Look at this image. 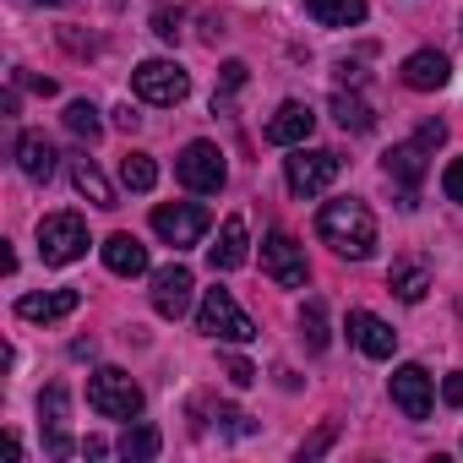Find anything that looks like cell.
<instances>
[{"instance_id":"cell-1","label":"cell","mask_w":463,"mask_h":463,"mask_svg":"<svg viewBox=\"0 0 463 463\" xmlns=\"http://www.w3.org/2000/svg\"><path fill=\"white\" fill-rule=\"evenodd\" d=\"M317 235H322L338 257L365 262V257H371V246H376V218H371V207H365V202L338 196V202H327V207L317 213Z\"/></svg>"},{"instance_id":"cell-2","label":"cell","mask_w":463,"mask_h":463,"mask_svg":"<svg viewBox=\"0 0 463 463\" xmlns=\"http://www.w3.org/2000/svg\"><path fill=\"white\" fill-rule=\"evenodd\" d=\"M196 322H202V333H213L223 344H251L257 338V322L235 306V295H229V289H202Z\"/></svg>"},{"instance_id":"cell-3","label":"cell","mask_w":463,"mask_h":463,"mask_svg":"<svg viewBox=\"0 0 463 463\" xmlns=\"http://www.w3.org/2000/svg\"><path fill=\"white\" fill-rule=\"evenodd\" d=\"M88 403H93V414H104V420H137V414H142V387H137L126 371L104 365V371L88 382Z\"/></svg>"},{"instance_id":"cell-4","label":"cell","mask_w":463,"mask_h":463,"mask_svg":"<svg viewBox=\"0 0 463 463\" xmlns=\"http://www.w3.org/2000/svg\"><path fill=\"white\" fill-rule=\"evenodd\" d=\"M82 251H88V223H82L77 213H50V218L39 223V257H44V262L66 268V262H77Z\"/></svg>"},{"instance_id":"cell-5","label":"cell","mask_w":463,"mask_h":463,"mask_svg":"<svg viewBox=\"0 0 463 463\" xmlns=\"http://www.w3.org/2000/svg\"><path fill=\"white\" fill-rule=\"evenodd\" d=\"M175 175H180V185H185V191H202V196L223 191V180H229L218 142H185V153L175 158Z\"/></svg>"},{"instance_id":"cell-6","label":"cell","mask_w":463,"mask_h":463,"mask_svg":"<svg viewBox=\"0 0 463 463\" xmlns=\"http://www.w3.org/2000/svg\"><path fill=\"white\" fill-rule=\"evenodd\" d=\"M338 169H344L338 153H327V147H300V153L284 164V180H289L295 196H317V191H327V185L338 180Z\"/></svg>"},{"instance_id":"cell-7","label":"cell","mask_w":463,"mask_h":463,"mask_svg":"<svg viewBox=\"0 0 463 463\" xmlns=\"http://www.w3.org/2000/svg\"><path fill=\"white\" fill-rule=\"evenodd\" d=\"M131 88H137V99H147V104H180V99L191 93V77H185L175 61H142V66L131 71Z\"/></svg>"},{"instance_id":"cell-8","label":"cell","mask_w":463,"mask_h":463,"mask_svg":"<svg viewBox=\"0 0 463 463\" xmlns=\"http://www.w3.org/2000/svg\"><path fill=\"white\" fill-rule=\"evenodd\" d=\"M207 223H213V213L196 207V202H164V207H153V229L169 246H196L207 235Z\"/></svg>"},{"instance_id":"cell-9","label":"cell","mask_w":463,"mask_h":463,"mask_svg":"<svg viewBox=\"0 0 463 463\" xmlns=\"http://www.w3.org/2000/svg\"><path fill=\"white\" fill-rule=\"evenodd\" d=\"M262 268L279 289H300L306 284V251L295 246V235H284V229H273V235L262 241Z\"/></svg>"},{"instance_id":"cell-10","label":"cell","mask_w":463,"mask_h":463,"mask_svg":"<svg viewBox=\"0 0 463 463\" xmlns=\"http://www.w3.org/2000/svg\"><path fill=\"white\" fill-rule=\"evenodd\" d=\"M191 289H196V279L175 262V268H158L153 273V311L158 317H169V322H180L185 311H191Z\"/></svg>"},{"instance_id":"cell-11","label":"cell","mask_w":463,"mask_h":463,"mask_svg":"<svg viewBox=\"0 0 463 463\" xmlns=\"http://www.w3.org/2000/svg\"><path fill=\"white\" fill-rule=\"evenodd\" d=\"M317 131V115H311V104H300V99H289V104H279V115L268 120V142L273 147H300L306 137Z\"/></svg>"},{"instance_id":"cell-12","label":"cell","mask_w":463,"mask_h":463,"mask_svg":"<svg viewBox=\"0 0 463 463\" xmlns=\"http://www.w3.org/2000/svg\"><path fill=\"white\" fill-rule=\"evenodd\" d=\"M349 338L365 360H392V349H398V333L371 311H349Z\"/></svg>"},{"instance_id":"cell-13","label":"cell","mask_w":463,"mask_h":463,"mask_svg":"<svg viewBox=\"0 0 463 463\" xmlns=\"http://www.w3.org/2000/svg\"><path fill=\"white\" fill-rule=\"evenodd\" d=\"M246 257H251L246 218L235 213V218H223V229H218V246L207 251V262H213V273H235V268H246Z\"/></svg>"},{"instance_id":"cell-14","label":"cell","mask_w":463,"mask_h":463,"mask_svg":"<svg viewBox=\"0 0 463 463\" xmlns=\"http://www.w3.org/2000/svg\"><path fill=\"white\" fill-rule=\"evenodd\" d=\"M392 403L409 414V420H425L430 414V376L420 365H398L392 371Z\"/></svg>"},{"instance_id":"cell-15","label":"cell","mask_w":463,"mask_h":463,"mask_svg":"<svg viewBox=\"0 0 463 463\" xmlns=\"http://www.w3.org/2000/svg\"><path fill=\"white\" fill-rule=\"evenodd\" d=\"M447 77H452V61H447L441 50H414V55L403 61V82H409L414 93H436V88H447Z\"/></svg>"},{"instance_id":"cell-16","label":"cell","mask_w":463,"mask_h":463,"mask_svg":"<svg viewBox=\"0 0 463 463\" xmlns=\"http://www.w3.org/2000/svg\"><path fill=\"white\" fill-rule=\"evenodd\" d=\"M77 306H82L77 289H50V295H23V300H17V317H23V322H61V317H71Z\"/></svg>"},{"instance_id":"cell-17","label":"cell","mask_w":463,"mask_h":463,"mask_svg":"<svg viewBox=\"0 0 463 463\" xmlns=\"http://www.w3.org/2000/svg\"><path fill=\"white\" fill-rule=\"evenodd\" d=\"M104 268H109V273H120V279H137V273H147V246L120 229V235H109V241H104Z\"/></svg>"},{"instance_id":"cell-18","label":"cell","mask_w":463,"mask_h":463,"mask_svg":"<svg viewBox=\"0 0 463 463\" xmlns=\"http://www.w3.org/2000/svg\"><path fill=\"white\" fill-rule=\"evenodd\" d=\"M387 175L403 185V207H414V185L425 180V147H420V142L392 147V153H387Z\"/></svg>"},{"instance_id":"cell-19","label":"cell","mask_w":463,"mask_h":463,"mask_svg":"<svg viewBox=\"0 0 463 463\" xmlns=\"http://www.w3.org/2000/svg\"><path fill=\"white\" fill-rule=\"evenodd\" d=\"M39 414H44V425H50V452H55V458H66V452H71V436H66V387H61V382H55V387H44Z\"/></svg>"},{"instance_id":"cell-20","label":"cell","mask_w":463,"mask_h":463,"mask_svg":"<svg viewBox=\"0 0 463 463\" xmlns=\"http://www.w3.org/2000/svg\"><path fill=\"white\" fill-rule=\"evenodd\" d=\"M17 164H23L28 180H50V175H55V147H50L39 131H23V137H17Z\"/></svg>"},{"instance_id":"cell-21","label":"cell","mask_w":463,"mask_h":463,"mask_svg":"<svg viewBox=\"0 0 463 463\" xmlns=\"http://www.w3.org/2000/svg\"><path fill=\"white\" fill-rule=\"evenodd\" d=\"M387 289L398 295V300H425V289H430V268L425 262H392V273H387Z\"/></svg>"},{"instance_id":"cell-22","label":"cell","mask_w":463,"mask_h":463,"mask_svg":"<svg viewBox=\"0 0 463 463\" xmlns=\"http://www.w3.org/2000/svg\"><path fill=\"white\" fill-rule=\"evenodd\" d=\"M306 12L322 28H354V23H365V0H306Z\"/></svg>"},{"instance_id":"cell-23","label":"cell","mask_w":463,"mask_h":463,"mask_svg":"<svg viewBox=\"0 0 463 463\" xmlns=\"http://www.w3.org/2000/svg\"><path fill=\"white\" fill-rule=\"evenodd\" d=\"M333 120H338L344 131H371V126H376V109H371L365 99H354V93L338 88V93H333Z\"/></svg>"},{"instance_id":"cell-24","label":"cell","mask_w":463,"mask_h":463,"mask_svg":"<svg viewBox=\"0 0 463 463\" xmlns=\"http://www.w3.org/2000/svg\"><path fill=\"white\" fill-rule=\"evenodd\" d=\"M71 180H77V191H82L93 207H115V191H109V180L99 175L93 158H77V164H71Z\"/></svg>"},{"instance_id":"cell-25","label":"cell","mask_w":463,"mask_h":463,"mask_svg":"<svg viewBox=\"0 0 463 463\" xmlns=\"http://www.w3.org/2000/svg\"><path fill=\"white\" fill-rule=\"evenodd\" d=\"M158 447H164V436H158L153 425H131V430L120 436V458H131V463H147V458H158Z\"/></svg>"},{"instance_id":"cell-26","label":"cell","mask_w":463,"mask_h":463,"mask_svg":"<svg viewBox=\"0 0 463 463\" xmlns=\"http://www.w3.org/2000/svg\"><path fill=\"white\" fill-rule=\"evenodd\" d=\"M120 180H126L131 191H153V185H158V164H153L147 153H126V158H120Z\"/></svg>"},{"instance_id":"cell-27","label":"cell","mask_w":463,"mask_h":463,"mask_svg":"<svg viewBox=\"0 0 463 463\" xmlns=\"http://www.w3.org/2000/svg\"><path fill=\"white\" fill-rule=\"evenodd\" d=\"M300 338H306L311 354L327 349V317H322V300H306V311H300Z\"/></svg>"},{"instance_id":"cell-28","label":"cell","mask_w":463,"mask_h":463,"mask_svg":"<svg viewBox=\"0 0 463 463\" xmlns=\"http://www.w3.org/2000/svg\"><path fill=\"white\" fill-rule=\"evenodd\" d=\"M66 131H71V137H82V142H99L104 120H99V109H93V104H71V109H66Z\"/></svg>"},{"instance_id":"cell-29","label":"cell","mask_w":463,"mask_h":463,"mask_svg":"<svg viewBox=\"0 0 463 463\" xmlns=\"http://www.w3.org/2000/svg\"><path fill=\"white\" fill-rule=\"evenodd\" d=\"M246 71H251L246 61H223V71H218V93H213V104H223L229 93H241V88H246Z\"/></svg>"},{"instance_id":"cell-30","label":"cell","mask_w":463,"mask_h":463,"mask_svg":"<svg viewBox=\"0 0 463 463\" xmlns=\"http://www.w3.org/2000/svg\"><path fill=\"white\" fill-rule=\"evenodd\" d=\"M180 23H185V17H180L175 6H158V12H153V33H158L164 44H175V39H180Z\"/></svg>"},{"instance_id":"cell-31","label":"cell","mask_w":463,"mask_h":463,"mask_svg":"<svg viewBox=\"0 0 463 463\" xmlns=\"http://www.w3.org/2000/svg\"><path fill=\"white\" fill-rule=\"evenodd\" d=\"M223 371H229V382H235V387H251V382H257V365H251V360H241V354H229V360H223Z\"/></svg>"},{"instance_id":"cell-32","label":"cell","mask_w":463,"mask_h":463,"mask_svg":"<svg viewBox=\"0 0 463 463\" xmlns=\"http://www.w3.org/2000/svg\"><path fill=\"white\" fill-rule=\"evenodd\" d=\"M441 191H447V202H463V158H452V164H447Z\"/></svg>"},{"instance_id":"cell-33","label":"cell","mask_w":463,"mask_h":463,"mask_svg":"<svg viewBox=\"0 0 463 463\" xmlns=\"http://www.w3.org/2000/svg\"><path fill=\"white\" fill-rule=\"evenodd\" d=\"M333 436H338V430H333V425H322V430H317V436L300 447V458H317V452H327V447H333Z\"/></svg>"},{"instance_id":"cell-34","label":"cell","mask_w":463,"mask_h":463,"mask_svg":"<svg viewBox=\"0 0 463 463\" xmlns=\"http://www.w3.org/2000/svg\"><path fill=\"white\" fill-rule=\"evenodd\" d=\"M441 398H447L452 409H463V371H452V376L441 382Z\"/></svg>"},{"instance_id":"cell-35","label":"cell","mask_w":463,"mask_h":463,"mask_svg":"<svg viewBox=\"0 0 463 463\" xmlns=\"http://www.w3.org/2000/svg\"><path fill=\"white\" fill-rule=\"evenodd\" d=\"M61 44H66V50H77V55H93V50H99L93 39H82V33H71V28H61Z\"/></svg>"},{"instance_id":"cell-36","label":"cell","mask_w":463,"mask_h":463,"mask_svg":"<svg viewBox=\"0 0 463 463\" xmlns=\"http://www.w3.org/2000/svg\"><path fill=\"white\" fill-rule=\"evenodd\" d=\"M436 142H447V126L441 120H425L420 126V147H436Z\"/></svg>"},{"instance_id":"cell-37","label":"cell","mask_w":463,"mask_h":463,"mask_svg":"<svg viewBox=\"0 0 463 463\" xmlns=\"http://www.w3.org/2000/svg\"><path fill=\"white\" fill-rule=\"evenodd\" d=\"M338 82H349V88H354V82H365V71H360V66H349V61H344V66H338Z\"/></svg>"},{"instance_id":"cell-38","label":"cell","mask_w":463,"mask_h":463,"mask_svg":"<svg viewBox=\"0 0 463 463\" xmlns=\"http://www.w3.org/2000/svg\"><path fill=\"white\" fill-rule=\"evenodd\" d=\"M137 120H142V115H131V109H115V126H120V131H137Z\"/></svg>"},{"instance_id":"cell-39","label":"cell","mask_w":463,"mask_h":463,"mask_svg":"<svg viewBox=\"0 0 463 463\" xmlns=\"http://www.w3.org/2000/svg\"><path fill=\"white\" fill-rule=\"evenodd\" d=\"M104 452H109V447H104L99 436H88V441H82V458H104Z\"/></svg>"},{"instance_id":"cell-40","label":"cell","mask_w":463,"mask_h":463,"mask_svg":"<svg viewBox=\"0 0 463 463\" xmlns=\"http://www.w3.org/2000/svg\"><path fill=\"white\" fill-rule=\"evenodd\" d=\"M39 6H71V0H39Z\"/></svg>"},{"instance_id":"cell-41","label":"cell","mask_w":463,"mask_h":463,"mask_svg":"<svg viewBox=\"0 0 463 463\" xmlns=\"http://www.w3.org/2000/svg\"><path fill=\"white\" fill-rule=\"evenodd\" d=\"M115 6H120V0H115Z\"/></svg>"}]
</instances>
